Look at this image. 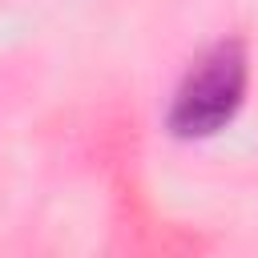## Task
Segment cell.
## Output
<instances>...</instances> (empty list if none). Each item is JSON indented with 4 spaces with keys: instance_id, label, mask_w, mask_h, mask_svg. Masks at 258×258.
<instances>
[{
    "instance_id": "obj_1",
    "label": "cell",
    "mask_w": 258,
    "mask_h": 258,
    "mask_svg": "<svg viewBox=\"0 0 258 258\" xmlns=\"http://www.w3.org/2000/svg\"><path fill=\"white\" fill-rule=\"evenodd\" d=\"M246 89V56L238 44H218L214 52H206L189 77L181 81L177 97H173V113L169 125L181 137H206L214 129H222Z\"/></svg>"
}]
</instances>
